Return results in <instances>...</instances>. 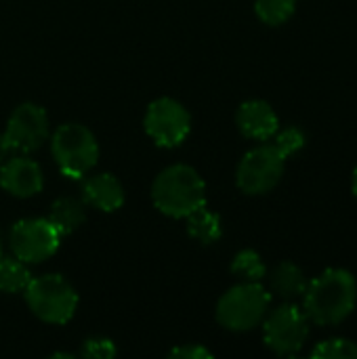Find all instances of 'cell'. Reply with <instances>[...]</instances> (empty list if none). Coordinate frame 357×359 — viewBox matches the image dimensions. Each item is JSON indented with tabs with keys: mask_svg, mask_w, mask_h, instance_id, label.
Masks as SVG:
<instances>
[{
	"mask_svg": "<svg viewBox=\"0 0 357 359\" xmlns=\"http://www.w3.org/2000/svg\"><path fill=\"white\" fill-rule=\"evenodd\" d=\"M357 303L356 278L345 269H326L311 280L303 292V311L318 326H337L345 322Z\"/></svg>",
	"mask_w": 357,
	"mask_h": 359,
	"instance_id": "6da1fadb",
	"label": "cell"
},
{
	"mask_svg": "<svg viewBox=\"0 0 357 359\" xmlns=\"http://www.w3.org/2000/svg\"><path fill=\"white\" fill-rule=\"evenodd\" d=\"M151 200L162 215L185 219L200 206H206V185L196 168L173 164L156 177Z\"/></svg>",
	"mask_w": 357,
	"mask_h": 359,
	"instance_id": "7a4b0ae2",
	"label": "cell"
},
{
	"mask_svg": "<svg viewBox=\"0 0 357 359\" xmlns=\"http://www.w3.org/2000/svg\"><path fill=\"white\" fill-rule=\"evenodd\" d=\"M271 305V294L261 282H244L227 290L217 303V322L231 332H248L257 328Z\"/></svg>",
	"mask_w": 357,
	"mask_h": 359,
	"instance_id": "3957f363",
	"label": "cell"
},
{
	"mask_svg": "<svg viewBox=\"0 0 357 359\" xmlns=\"http://www.w3.org/2000/svg\"><path fill=\"white\" fill-rule=\"evenodd\" d=\"M50 151L57 168L67 179H82L90 172L99 160V145L95 135L76 122L61 124L53 133Z\"/></svg>",
	"mask_w": 357,
	"mask_h": 359,
	"instance_id": "277c9868",
	"label": "cell"
},
{
	"mask_svg": "<svg viewBox=\"0 0 357 359\" xmlns=\"http://www.w3.org/2000/svg\"><path fill=\"white\" fill-rule=\"evenodd\" d=\"M23 297L29 311L46 324H67L78 309L74 286L57 273L32 278Z\"/></svg>",
	"mask_w": 357,
	"mask_h": 359,
	"instance_id": "5b68a950",
	"label": "cell"
},
{
	"mask_svg": "<svg viewBox=\"0 0 357 359\" xmlns=\"http://www.w3.org/2000/svg\"><path fill=\"white\" fill-rule=\"evenodd\" d=\"M286 166V156L274 145L265 143L250 149L238 166L236 183L246 196L269 194L282 179Z\"/></svg>",
	"mask_w": 357,
	"mask_h": 359,
	"instance_id": "8992f818",
	"label": "cell"
},
{
	"mask_svg": "<svg viewBox=\"0 0 357 359\" xmlns=\"http://www.w3.org/2000/svg\"><path fill=\"white\" fill-rule=\"evenodd\" d=\"M309 337V318L297 305H280L263 320L265 345L278 355H295Z\"/></svg>",
	"mask_w": 357,
	"mask_h": 359,
	"instance_id": "52a82bcc",
	"label": "cell"
},
{
	"mask_svg": "<svg viewBox=\"0 0 357 359\" xmlns=\"http://www.w3.org/2000/svg\"><path fill=\"white\" fill-rule=\"evenodd\" d=\"M8 244L13 257L25 265L42 263L59 250L61 233L48 219H23L11 227Z\"/></svg>",
	"mask_w": 357,
	"mask_h": 359,
	"instance_id": "ba28073f",
	"label": "cell"
},
{
	"mask_svg": "<svg viewBox=\"0 0 357 359\" xmlns=\"http://www.w3.org/2000/svg\"><path fill=\"white\" fill-rule=\"evenodd\" d=\"M143 126L156 145L170 149L187 139L191 130V116L179 101L162 97L149 103L143 118Z\"/></svg>",
	"mask_w": 357,
	"mask_h": 359,
	"instance_id": "9c48e42d",
	"label": "cell"
},
{
	"mask_svg": "<svg viewBox=\"0 0 357 359\" xmlns=\"http://www.w3.org/2000/svg\"><path fill=\"white\" fill-rule=\"evenodd\" d=\"M2 135L13 154L27 156L48 139V116L36 103H21L13 109Z\"/></svg>",
	"mask_w": 357,
	"mask_h": 359,
	"instance_id": "30bf717a",
	"label": "cell"
},
{
	"mask_svg": "<svg viewBox=\"0 0 357 359\" xmlns=\"http://www.w3.org/2000/svg\"><path fill=\"white\" fill-rule=\"evenodd\" d=\"M44 177L40 166L23 154L8 156L0 164V187L15 198H32L42 191Z\"/></svg>",
	"mask_w": 357,
	"mask_h": 359,
	"instance_id": "8fae6325",
	"label": "cell"
},
{
	"mask_svg": "<svg viewBox=\"0 0 357 359\" xmlns=\"http://www.w3.org/2000/svg\"><path fill=\"white\" fill-rule=\"evenodd\" d=\"M236 122H238V128L242 130L244 137L257 139V141L271 139L280 128L278 114L274 111V107L267 101H261V99H252V101L242 103L238 109Z\"/></svg>",
	"mask_w": 357,
	"mask_h": 359,
	"instance_id": "7c38bea8",
	"label": "cell"
},
{
	"mask_svg": "<svg viewBox=\"0 0 357 359\" xmlns=\"http://www.w3.org/2000/svg\"><path fill=\"white\" fill-rule=\"evenodd\" d=\"M82 202L97 210L114 212L124 204V189L114 175L99 172L82 181Z\"/></svg>",
	"mask_w": 357,
	"mask_h": 359,
	"instance_id": "4fadbf2b",
	"label": "cell"
},
{
	"mask_svg": "<svg viewBox=\"0 0 357 359\" xmlns=\"http://www.w3.org/2000/svg\"><path fill=\"white\" fill-rule=\"evenodd\" d=\"M269 284H271V290L284 299V301H295V299H301L305 288H307V278L303 273L301 267H297L295 263L290 261H284L280 263L271 276H269Z\"/></svg>",
	"mask_w": 357,
	"mask_h": 359,
	"instance_id": "5bb4252c",
	"label": "cell"
},
{
	"mask_svg": "<svg viewBox=\"0 0 357 359\" xmlns=\"http://www.w3.org/2000/svg\"><path fill=\"white\" fill-rule=\"evenodd\" d=\"M46 219L57 227L61 238L69 236V233H74L86 221L84 202L76 200V198H59V200L53 202L50 212H48Z\"/></svg>",
	"mask_w": 357,
	"mask_h": 359,
	"instance_id": "9a60e30c",
	"label": "cell"
},
{
	"mask_svg": "<svg viewBox=\"0 0 357 359\" xmlns=\"http://www.w3.org/2000/svg\"><path fill=\"white\" fill-rule=\"evenodd\" d=\"M185 219H187V233L202 244H215L223 236L219 215L210 212L206 206H200Z\"/></svg>",
	"mask_w": 357,
	"mask_h": 359,
	"instance_id": "2e32d148",
	"label": "cell"
},
{
	"mask_svg": "<svg viewBox=\"0 0 357 359\" xmlns=\"http://www.w3.org/2000/svg\"><path fill=\"white\" fill-rule=\"evenodd\" d=\"M32 273L17 257H0V292L17 294L27 288Z\"/></svg>",
	"mask_w": 357,
	"mask_h": 359,
	"instance_id": "e0dca14e",
	"label": "cell"
},
{
	"mask_svg": "<svg viewBox=\"0 0 357 359\" xmlns=\"http://www.w3.org/2000/svg\"><path fill=\"white\" fill-rule=\"evenodd\" d=\"M297 11V0H257L255 13L267 25L286 23Z\"/></svg>",
	"mask_w": 357,
	"mask_h": 359,
	"instance_id": "ac0fdd59",
	"label": "cell"
},
{
	"mask_svg": "<svg viewBox=\"0 0 357 359\" xmlns=\"http://www.w3.org/2000/svg\"><path fill=\"white\" fill-rule=\"evenodd\" d=\"M231 273L242 278L244 282H261L267 276V269H265V263L261 261L259 252L242 250L234 257Z\"/></svg>",
	"mask_w": 357,
	"mask_h": 359,
	"instance_id": "d6986e66",
	"label": "cell"
},
{
	"mask_svg": "<svg viewBox=\"0 0 357 359\" xmlns=\"http://www.w3.org/2000/svg\"><path fill=\"white\" fill-rule=\"evenodd\" d=\"M316 359H357V343L349 339H328L322 341L314 351Z\"/></svg>",
	"mask_w": 357,
	"mask_h": 359,
	"instance_id": "ffe728a7",
	"label": "cell"
},
{
	"mask_svg": "<svg viewBox=\"0 0 357 359\" xmlns=\"http://www.w3.org/2000/svg\"><path fill=\"white\" fill-rule=\"evenodd\" d=\"M274 137H276V139H274V145H276L286 158L292 156L295 151L303 149V145H305V133H303L301 128H297V126H288V128L276 133Z\"/></svg>",
	"mask_w": 357,
	"mask_h": 359,
	"instance_id": "44dd1931",
	"label": "cell"
},
{
	"mask_svg": "<svg viewBox=\"0 0 357 359\" xmlns=\"http://www.w3.org/2000/svg\"><path fill=\"white\" fill-rule=\"evenodd\" d=\"M118 353L116 345L109 339H88L82 345L80 355L82 358H93V359H109Z\"/></svg>",
	"mask_w": 357,
	"mask_h": 359,
	"instance_id": "7402d4cb",
	"label": "cell"
},
{
	"mask_svg": "<svg viewBox=\"0 0 357 359\" xmlns=\"http://www.w3.org/2000/svg\"><path fill=\"white\" fill-rule=\"evenodd\" d=\"M170 358H181V359H213V353L202 347V345H183V347H177L168 353Z\"/></svg>",
	"mask_w": 357,
	"mask_h": 359,
	"instance_id": "603a6c76",
	"label": "cell"
},
{
	"mask_svg": "<svg viewBox=\"0 0 357 359\" xmlns=\"http://www.w3.org/2000/svg\"><path fill=\"white\" fill-rule=\"evenodd\" d=\"M8 156H13V151H11V147L6 145V141H4V135H0V164H2Z\"/></svg>",
	"mask_w": 357,
	"mask_h": 359,
	"instance_id": "cb8c5ba5",
	"label": "cell"
},
{
	"mask_svg": "<svg viewBox=\"0 0 357 359\" xmlns=\"http://www.w3.org/2000/svg\"><path fill=\"white\" fill-rule=\"evenodd\" d=\"M351 189H353V196L357 198V166L353 170V177H351Z\"/></svg>",
	"mask_w": 357,
	"mask_h": 359,
	"instance_id": "d4e9b609",
	"label": "cell"
},
{
	"mask_svg": "<svg viewBox=\"0 0 357 359\" xmlns=\"http://www.w3.org/2000/svg\"><path fill=\"white\" fill-rule=\"evenodd\" d=\"M0 257H2V252H0Z\"/></svg>",
	"mask_w": 357,
	"mask_h": 359,
	"instance_id": "484cf974",
	"label": "cell"
}]
</instances>
